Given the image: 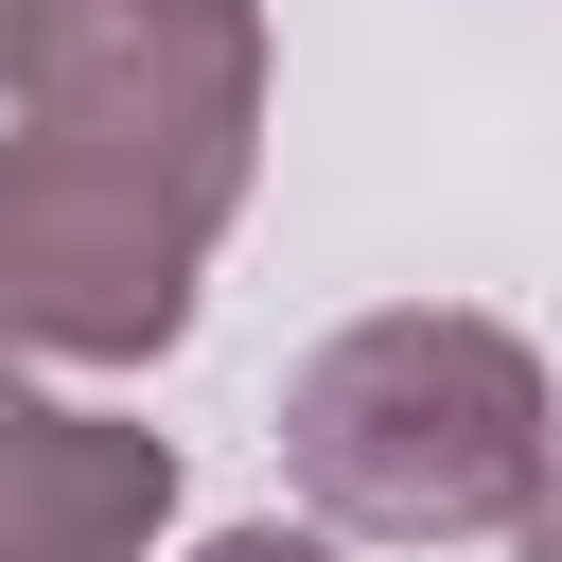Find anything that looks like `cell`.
I'll return each instance as SVG.
<instances>
[{
	"mask_svg": "<svg viewBox=\"0 0 562 562\" xmlns=\"http://www.w3.org/2000/svg\"><path fill=\"white\" fill-rule=\"evenodd\" d=\"M544 457H562V404H544L527 334L439 316V299L316 334L299 386H281V474H299L334 527H369V544H474V527H527Z\"/></svg>",
	"mask_w": 562,
	"mask_h": 562,
	"instance_id": "cell-1",
	"label": "cell"
},
{
	"mask_svg": "<svg viewBox=\"0 0 562 562\" xmlns=\"http://www.w3.org/2000/svg\"><path fill=\"white\" fill-rule=\"evenodd\" d=\"M228 211H193L176 176L18 123L0 140V369H140L193 334V263Z\"/></svg>",
	"mask_w": 562,
	"mask_h": 562,
	"instance_id": "cell-2",
	"label": "cell"
},
{
	"mask_svg": "<svg viewBox=\"0 0 562 562\" xmlns=\"http://www.w3.org/2000/svg\"><path fill=\"white\" fill-rule=\"evenodd\" d=\"M18 123L105 140L140 176H176L193 211H246V140H263V18L246 0H53L18 53Z\"/></svg>",
	"mask_w": 562,
	"mask_h": 562,
	"instance_id": "cell-3",
	"label": "cell"
},
{
	"mask_svg": "<svg viewBox=\"0 0 562 562\" xmlns=\"http://www.w3.org/2000/svg\"><path fill=\"white\" fill-rule=\"evenodd\" d=\"M158 509H176L158 422H88V404L0 369V562H140Z\"/></svg>",
	"mask_w": 562,
	"mask_h": 562,
	"instance_id": "cell-4",
	"label": "cell"
},
{
	"mask_svg": "<svg viewBox=\"0 0 562 562\" xmlns=\"http://www.w3.org/2000/svg\"><path fill=\"white\" fill-rule=\"evenodd\" d=\"M193 562H334L316 527H228V544H193Z\"/></svg>",
	"mask_w": 562,
	"mask_h": 562,
	"instance_id": "cell-5",
	"label": "cell"
},
{
	"mask_svg": "<svg viewBox=\"0 0 562 562\" xmlns=\"http://www.w3.org/2000/svg\"><path fill=\"white\" fill-rule=\"evenodd\" d=\"M527 562H562V457H544V492H527V527H509Z\"/></svg>",
	"mask_w": 562,
	"mask_h": 562,
	"instance_id": "cell-6",
	"label": "cell"
},
{
	"mask_svg": "<svg viewBox=\"0 0 562 562\" xmlns=\"http://www.w3.org/2000/svg\"><path fill=\"white\" fill-rule=\"evenodd\" d=\"M18 18H53V0H18Z\"/></svg>",
	"mask_w": 562,
	"mask_h": 562,
	"instance_id": "cell-7",
	"label": "cell"
}]
</instances>
